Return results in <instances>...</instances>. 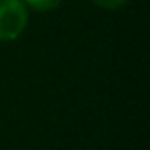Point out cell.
Here are the masks:
<instances>
[{
  "mask_svg": "<svg viewBox=\"0 0 150 150\" xmlns=\"http://www.w3.org/2000/svg\"><path fill=\"white\" fill-rule=\"evenodd\" d=\"M29 21L23 0H0V41L17 39Z\"/></svg>",
  "mask_w": 150,
  "mask_h": 150,
  "instance_id": "obj_1",
  "label": "cell"
},
{
  "mask_svg": "<svg viewBox=\"0 0 150 150\" xmlns=\"http://www.w3.org/2000/svg\"><path fill=\"white\" fill-rule=\"evenodd\" d=\"M25 6L37 11V13H47V11H54L62 4V0H23Z\"/></svg>",
  "mask_w": 150,
  "mask_h": 150,
  "instance_id": "obj_2",
  "label": "cell"
},
{
  "mask_svg": "<svg viewBox=\"0 0 150 150\" xmlns=\"http://www.w3.org/2000/svg\"><path fill=\"white\" fill-rule=\"evenodd\" d=\"M93 2L97 4V6H101V8H107V11H115V8H119V6H123L127 0H93Z\"/></svg>",
  "mask_w": 150,
  "mask_h": 150,
  "instance_id": "obj_3",
  "label": "cell"
}]
</instances>
